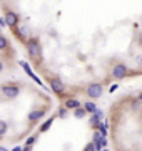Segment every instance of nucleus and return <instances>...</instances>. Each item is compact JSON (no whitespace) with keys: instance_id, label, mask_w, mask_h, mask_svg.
I'll return each mask as SVG.
<instances>
[{"instance_id":"obj_4","label":"nucleus","mask_w":142,"mask_h":151,"mask_svg":"<svg viewBox=\"0 0 142 151\" xmlns=\"http://www.w3.org/2000/svg\"><path fill=\"white\" fill-rule=\"evenodd\" d=\"M2 25V24H0ZM17 64V52L0 29V76Z\"/></svg>"},{"instance_id":"obj_1","label":"nucleus","mask_w":142,"mask_h":151,"mask_svg":"<svg viewBox=\"0 0 142 151\" xmlns=\"http://www.w3.org/2000/svg\"><path fill=\"white\" fill-rule=\"evenodd\" d=\"M104 123L90 101H62L22 151H102Z\"/></svg>"},{"instance_id":"obj_2","label":"nucleus","mask_w":142,"mask_h":151,"mask_svg":"<svg viewBox=\"0 0 142 151\" xmlns=\"http://www.w3.org/2000/svg\"><path fill=\"white\" fill-rule=\"evenodd\" d=\"M54 109V97L33 82H0V146L25 143Z\"/></svg>"},{"instance_id":"obj_3","label":"nucleus","mask_w":142,"mask_h":151,"mask_svg":"<svg viewBox=\"0 0 142 151\" xmlns=\"http://www.w3.org/2000/svg\"><path fill=\"white\" fill-rule=\"evenodd\" d=\"M105 129L112 151H142V89L127 91L109 104Z\"/></svg>"}]
</instances>
